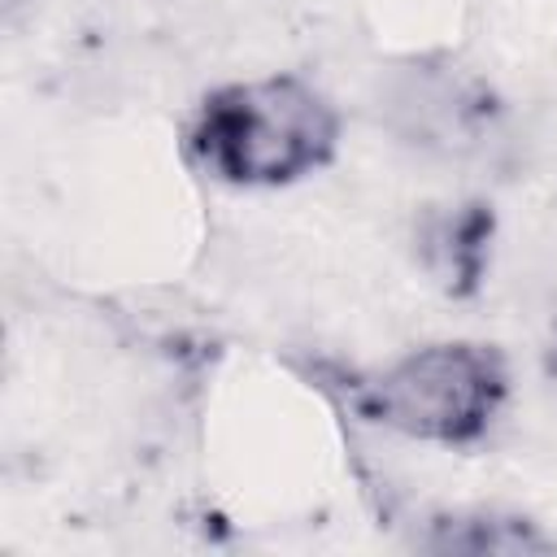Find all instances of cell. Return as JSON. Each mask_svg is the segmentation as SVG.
Returning <instances> with one entry per match:
<instances>
[{"instance_id":"6da1fadb","label":"cell","mask_w":557,"mask_h":557,"mask_svg":"<svg viewBox=\"0 0 557 557\" xmlns=\"http://www.w3.org/2000/svg\"><path fill=\"white\" fill-rule=\"evenodd\" d=\"M339 117L322 91L292 74L218 87L187 122V157L231 187H278L322 170Z\"/></svg>"},{"instance_id":"7a4b0ae2","label":"cell","mask_w":557,"mask_h":557,"mask_svg":"<svg viewBox=\"0 0 557 557\" xmlns=\"http://www.w3.org/2000/svg\"><path fill=\"white\" fill-rule=\"evenodd\" d=\"M509 374L487 344H426L352 392L370 422L409 440L470 444L505 405Z\"/></svg>"},{"instance_id":"3957f363","label":"cell","mask_w":557,"mask_h":557,"mask_svg":"<svg viewBox=\"0 0 557 557\" xmlns=\"http://www.w3.org/2000/svg\"><path fill=\"white\" fill-rule=\"evenodd\" d=\"M396 131L444 157H474L500 144L505 109L483 78L457 65H413L387 96Z\"/></svg>"},{"instance_id":"277c9868","label":"cell","mask_w":557,"mask_h":557,"mask_svg":"<svg viewBox=\"0 0 557 557\" xmlns=\"http://www.w3.org/2000/svg\"><path fill=\"white\" fill-rule=\"evenodd\" d=\"M487 252H492V209L483 205H457L431 213L422 226V257L453 296L479 292Z\"/></svg>"},{"instance_id":"5b68a950","label":"cell","mask_w":557,"mask_h":557,"mask_svg":"<svg viewBox=\"0 0 557 557\" xmlns=\"http://www.w3.org/2000/svg\"><path fill=\"white\" fill-rule=\"evenodd\" d=\"M435 553H553V540L535 531V522L500 518V513H457L440 518L426 535Z\"/></svg>"}]
</instances>
